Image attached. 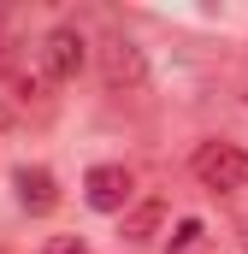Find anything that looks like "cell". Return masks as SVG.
<instances>
[{
    "instance_id": "obj_1",
    "label": "cell",
    "mask_w": 248,
    "mask_h": 254,
    "mask_svg": "<svg viewBox=\"0 0 248 254\" xmlns=\"http://www.w3.org/2000/svg\"><path fill=\"white\" fill-rule=\"evenodd\" d=\"M195 178L207 184V190H219V195H248V148H237V142H201L195 148Z\"/></svg>"
},
{
    "instance_id": "obj_2",
    "label": "cell",
    "mask_w": 248,
    "mask_h": 254,
    "mask_svg": "<svg viewBox=\"0 0 248 254\" xmlns=\"http://www.w3.org/2000/svg\"><path fill=\"white\" fill-rule=\"evenodd\" d=\"M95 65H101L107 95H142V89H148V60H142V48H136L130 36H107V42L95 48Z\"/></svg>"
},
{
    "instance_id": "obj_3",
    "label": "cell",
    "mask_w": 248,
    "mask_h": 254,
    "mask_svg": "<svg viewBox=\"0 0 248 254\" xmlns=\"http://www.w3.org/2000/svg\"><path fill=\"white\" fill-rule=\"evenodd\" d=\"M130 190H136V178H130L124 166H95V172L83 178V201H89L95 213H124V207H130Z\"/></svg>"
},
{
    "instance_id": "obj_4",
    "label": "cell",
    "mask_w": 248,
    "mask_h": 254,
    "mask_svg": "<svg viewBox=\"0 0 248 254\" xmlns=\"http://www.w3.org/2000/svg\"><path fill=\"white\" fill-rule=\"evenodd\" d=\"M83 48H89V42H83V36H77L71 24H60V30H48V42H42V71H48L54 83H71V77L83 71V60H89Z\"/></svg>"
},
{
    "instance_id": "obj_5",
    "label": "cell",
    "mask_w": 248,
    "mask_h": 254,
    "mask_svg": "<svg viewBox=\"0 0 248 254\" xmlns=\"http://www.w3.org/2000/svg\"><path fill=\"white\" fill-rule=\"evenodd\" d=\"M12 190H18V207L24 213H54L60 207V184L48 166H18L12 172Z\"/></svg>"
},
{
    "instance_id": "obj_6",
    "label": "cell",
    "mask_w": 248,
    "mask_h": 254,
    "mask_svg": "<svg viewBox=\"0 0 248 254\" xmlns=\"http://www.w3.org/2000/svg\"><path fill=\"white\" fill-rule=\"evenodd\" d=\"M160 219H166V207H160V201H142V207H124V237H130V243H148V237L160 231Z\"/></svg>"
},
{
    "instance_id": "obj_7",
    "label": "cell",
    "mask_w": 248,
    "mask_h": 254,
    "mask_svg": "<svg viewBox=\"0 0 248 254\" xmlns=\"http://www.w3.org/2000/svg\"><path fill=\"white\" fill-rule=\"evenodd\" d=\"M207 249H213L207 225H201V219H178V231H172V243H166V254H207Z\"/></svg>"
},
{
    "instance_id": "obj_8",
    "label": "cell",
    "mask_w": 248,
    "mask_h": 254,
    "mask_svg": "<svg viewBox=\"0 0 248 254\" xmlns=\"http://www.w3.org/2000/svg\"><path fill=\"white\" fill-rule=\"evenodd\" d=\"M48 254H95V249H89L83 237H54V243H48Z\"/></svg>"
}]
</instances>
